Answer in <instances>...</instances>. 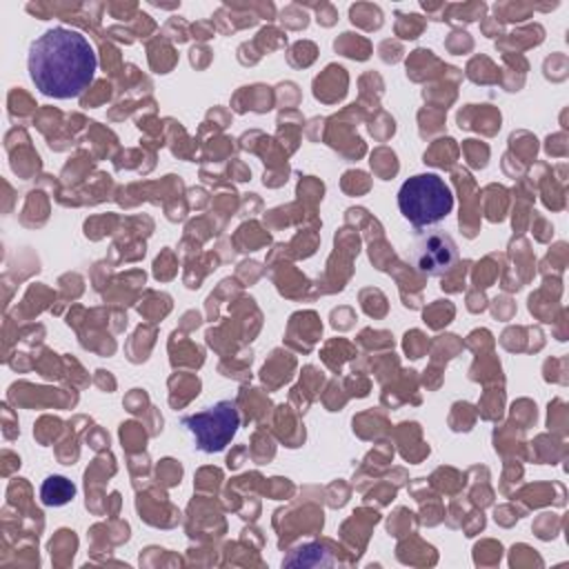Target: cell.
Listing matches in <instances>:
<instances>
[{
	"label": "cell",
	"instance_id": "cell-1",
	"mask_svg": "<svg viewBox=\"0 0 569 569\" xmlns=\"http://www.w3.org/2000/svg\"><path fill=\"white\" fill-rule=\"evenodd\" d=\"M27 67L42 96L67 100L80 96L93 82L98 58L80 31L53 27L31 42Z\"/></svg>",
	"mask_w": 569,
	"mask_h": 569
},
{
	"label": "cell",
	"instance_id": "cell-2",
	"mask_svg": "<svg viewBox=\"0 0 569 569\" xmlns=\"http://www.w3.org/2000/svg\"><path fill=\"white\" fill-rule=\"evenodd\" d=\"M398 209L413 227H431L453 209V196L438 173H418L402 182Z\"/></svg>",
	"mask_w": 569,
	"mask_h": 569
},
{
	"label": "cell",
	"instance_id": "cell-3",
	"mask_svg": "<svg viewBox=\"0 0 569 569\" xmlns=\"http://www.w3.org/2000/svg\"><path fill=\"white\" fill-rule=\"evenodd\" d=\"M180 422L193 438L198 451L218 453L233 440L240 427V413L233 400H218L202 411L184 416Z\"/></svg>",
	"mask_w": 569,
	"mask_h": 569
},
{
	"label": "cell",
	"instance_id": "cell-4",
	"mask_svg": "<svg viewBox=\"0 0 569 569\" xmlns=\"http://www.w3.org/2000/svg\"><path fill=\"white\" fill-rule=\"evenodd\" d=\"M409 260L425 276H445L458 262V247L453 238L440 229L425 231L413 238Z\"/></svg>",
	"mask_w": 569,
	"mask_h": 569
},
{
	"label": "cell",
	"instance_id": "cell-5",
	"mask_svg": "<svg viewBox=\"0 0 569 569\" xmlns=\"http://www.w3.org/2000/svg\"><path fill=\"white\" fill-rule=\"evenodd\" d=\"M73 493H76V487L64 476H49L40 489V498L49 507L67 505L73 498Z\"/></svg>",
	"mask_w": 569,
	"mask_h": 569
},
{
	"label": "cell",
	"instance_id": "cell-6",
	"mask_svg": "<svg viewBox=\"0 0 569 569\" xmlns=\"http://www.w3.org/2000/svg\"><path fill=\"white\" fill-rule=\"evenodd\" d=\"M284 565H289V567H325V565H333V558L322 547L307 545V547L296 549L289 558H284Z\"/></svg>",
	"mask_w": 569,
	"mask_h": 569
}]
</instances>
